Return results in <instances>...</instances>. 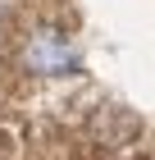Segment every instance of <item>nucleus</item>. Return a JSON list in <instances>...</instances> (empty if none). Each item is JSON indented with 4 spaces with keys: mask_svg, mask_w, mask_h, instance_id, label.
<instances>
[{
    "mask_svg": "<svg viewBox=\"0 0 155 160\" xmlns=\"http://www.w3.org/2000/svg\"><path fill=\"white\" fill-rule=\"evenodd\" d=\"M23 64L32 73H69V69H78V41L64 28L46 23L23 41Z\"/></svg>",
    "mask_w": 155,
    "mask_h": 160,
    "instance_id": "nucleus-1",
    "label": "nucleus"
}]
</instances>
